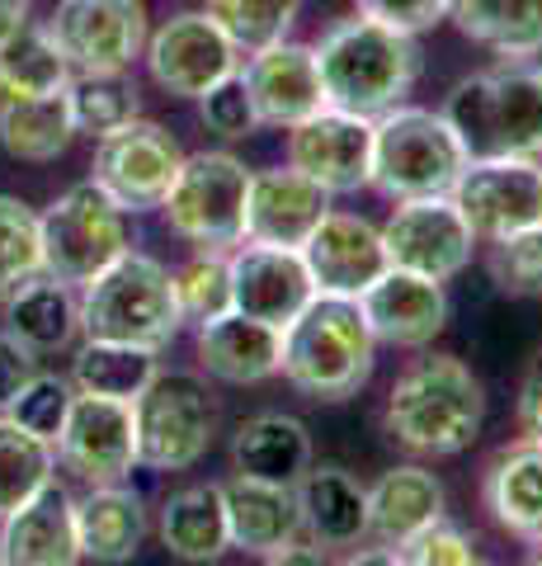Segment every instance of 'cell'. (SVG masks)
I'll use <instances>...</instances> for the list:
<instances>
[{
  "label": "cell",
  "instance_id": "cell-13",
  "mask_svg": "<svg viewBox=\"0 0 542 566\" xmlns=\"http://www.w3.org/2000/svg\"><path fill=\"white\" fill-rule=\"evenodd\" d=\"M382 245H387V264L396 270L448 283L471 264L477 237L463 222L458 203L448 193H434V199H401L382 227Z\"/></svg>",
  "mask_w": 542,
  "mask_h": 566
},
{
  "label": "cell",
  "instance_id": "cell-40",
  "mask_svg": "<svg viewBox=\"0 0 542 566\" xmlns=\"http://www.w3.org/2000/svg\"><path fill=\"white\" fill-rule=\"evenodd\" d=\"M174 293H180L184 322H213V316L232 312V264H226V251H199L174 274Z\"/></svg>",
  "mask_w": 542,
  "mask_h": 566
},
{
  "label": "cell",
  "instance_id": "cell-42",
  "mask_svg": "<svg viewBox=\"0 0 542 566\" xmlns=\"http://www.w3.org/2000/svg\"><path fill=\"white\" fill-rule=\"evenodd\" d=\"M491 279L514 297H542V222L491 241Z\"/></svg>",
  "mask_w": 542,
  "mask_h": 566
},
{
  "label": "cell",
  "instance_id": "cell-33",
  "mask_svg": "<svg viewBox=\"0 0 542 566\" xmlns=\"http://www.w3.org/2000/svg\"><path fill=\"white\" fill-rule=\"evenodd\" d=\"M448 14L471 43L500 57H538L542 52V0H448Z\"/></svg>",
  "mask_w": 542,
  "mask_h": 566
},
{
  "label": "cell",
  "instance_id": "cell-5",
  "mask_svg": "<svg viewBox=\"0 0 542 566\" xmlns=\"http://www.w3.org/2000/svg\"><path fill=\"white\" fill-rule=\"evenodd\" d=\"M467 166V151L453 123L434 109L396 104V109L373 118V166L369 185L387 193L392 203L401 199H434L458 185Z\"/></svg>",
  "mask_w": 542,
  "mask_h": 566
},
{
  "label": "cell",
  "instance_id": "cell-37",
  "mask_svg": "<svg viewBox=\"0 0 542 566\" xmlns=\"http://www.w3.org/2000/svg\"><path fill=\"white\" fill-rule=\"evenodd\" d=\"M203 14L213 20L236 52H259L278 39H288V29L302 14V0H203Z\"/></svg>",
  "mask_w": 542,
  "mask_h": 566
},
{
  "label": "cell",
  "instance_id": "cell-23",
  "mask_svg": "<svg viewBox=\"0 0 542 566\" xmlns=\"http://www.w3.org/2000/svg\"><path fill=\"white\" fill-rule=\"evenodd\" d=\"M226 505V534L232 547H246L255 557H269L274 547L302 534V505H297V486L259 482V476H232L222 486Z\"/></svg>",
  "mask_w": 542,
  "mask_h": 566
},
{
  "label": "cell",
  "instance_id": "cell-7",
  "mask_svg": "<svg viewBox=\"0 0 542 566\" xmlns=\"http://www.w3.org/2000/svg\"><path fill=\"white\" fill-rule=\"evenodd\" d=\"M246 193L251 170L232 151H194L166 193V222L199 251H236L246 241Z\"/></svg>",
  "mask_w": 542,
  "mask_h": 566
},
{
  "label": "cell",
  "instance_id": "cell-18",
  "mask_svg": "<svg viewBox=\"0 0 542 566\" xmlns=\"http://www.w3.org/2000/svg\"><path fill=\"white\" fill-rule=\"evenodd\" d=\"M226 264H232V307L265 326L284 331L293 316L317 297L311 274L302 264V251H288V245L251 241L226 255Z\"/></svg>",
  "mask_w": 542,
  "mask_h": 566
},
{
  "label": "cell",
  "instance_id": "cell-30",
  "mask_svg": "<svg viewBox=\"0 0 542 566\" xmlns=\"http://www.w3.org/2000/svg\"><path fill=\"white\" fill-rule=\"evenodd\" d=\"M232 463L241 476H259V482L297 486L302 472L311 468V434L297 416H255L236 430Z\"/></svg>",
  "mask_w": 542,
  "mask_h": 566
},
{
  "label": "cell",
  "instance_id": "cell-39",
  "mask_svg": "<svg viewBox=\"0 0 542 566\" xmlns=\"http://www.w3.org/2000/svg\"><path fill=\"white\" fill-rule=\"evenodd\" d=\"M66 95H72L76 133L85 137H104L137 118V95L124 85V76H72Z\"/></svg>",
  "mask_w": 542,
  "mask_h": 566
},
{
  "label": "cell",
  "instance_id": "cell-20",
  "mask_svg": "<svg viewBox=\"0 0 542 566\" xmlns=\"http://www.w3.org/2000/svg\"><path fill=\"white\" fill-rule=\"evenodd\" d=\"M302 264L311 289L330 297H359L369 283L387 270V245L369 218L354 212H326L317 232L302 241Z\"/></svg>",
  "mask_w": 542,
  "mask_h": 566
},
{
  "label": "cell",
  "instance_id": "cell-36",
  "mask_svg": "<svg viewBox=\"0 0 542 566\" xmlns=\"http://www.w3.org/2000/svg\"><path fill=\"white\" fill-rule=\"evenodd\" d=\"M52 472H57V453H52L47 439L20 430L0 411V515H10L33 491H43Z\"/></svg>",
  "mask_w": 542,
  "mask_h": 566
},
{
  "label": "cell",
  "instance_id": "cell-41",
  "mask_svg": "<svg viewBox=\"0 0 542 566\" xmlns=\"http://www.w3.org/2000/svg\"><path fill=\"white\" fill-rule=\"evenodd\" d=\"M72 397H76L72 378L33 374V378L20 387V397L6 406V416L20 424V430L47 439V444H57V434H62V424H66V411H72Z\"/></svg>",
  "mask_w": 542,
  "mask_h": 566
},
{
  "label": "cell",
  "instance_id": "cell-28",
  "mask_svg": "<svg viewBox=\"0 0 542 566\" xmlns=\"http://www.w3.org/2000/svg\"><path fill=\"white\" fill-rule=\"evenodd\" d=\"M6 331L20 340L24 349L57 354L81 335V297L72 293V283L52 279V274H33L6 297Z\"/></svg>",
  "mask_w": 542,
  "mask_h": 566
},
{
  "label": "cell",
  "instance_id": "cell-10",
  "mask_svg": "<svg viewBox=\"0 0 542 566\" xmlns=\"http://www.w3.org/2000/svg\"><path fill=\"white\" fill-rule=\"evenodd\" d=\"M47 33L72 76H124L151 39L142 0H57Z\"/></svg>",
  "mask_w": 542,
  "mask_h": 566
},
{
  "label": "cell",
  "instance_id": "cell-44",
  "mask_svg": "<svg viewBox=\"0 0 542 566\" xmlns=\"http://www.w3.org/2000/svg\"><path fill=\"white\" fill-rule=\"evenodd\" d=\"M396 562H411V566H471L481 557H477V547H471V538L463 534V528L434 520V524L419 528L415 538H406L396 547Z\"/></svg>",
  "mask_w": 542,
  "mask_h": 566
},
{
  "label": "cell",
  "instance_id": "cell-46",
  "mask_svg": "<svg viewBox=\"0 0 542 566\" xmlns=\"http://www.w3.org/2000/svg\"><path fill=\"white\" fill-rule=\"evenodd\" d=\"M39 374V354L24 349L10 331H0V411L20 397V387Z\"/></svg>",
  "mask_w": 542,
  "mask_h": 566
},
{
  "label": "cell",
  "instance_id": "cell-4",
  "mask_svg": "<svg viewBox=\"0 0 542 566\" xmlns=\"http://www.w3.org/2000/svg\"><path fill=\"white\" fill-rule=\"evenodd\" d=\"M180 293L174 274L142 251H124L81 293V331L91 340H118L161 354L180 335Z\"/></svg>",
  "mask_w": 542,
  "mask_h": 566
},
{
  "label": "cell",
  "instance_id": "cell-22",
  "mask_svg": "<svg viewBox=\"0 0 542 566\" xmlns=\"http://www.w3.org/2000/svg\"><path fill=\"white\" fill-rule=\"evenodd\" d=\"M0 562L10 566H72L76 547V501L57 486V476L33 491L24 505L0 515Z\"/></svg>",
  "mask_w": 542,
  "mask_h": 566
},
{
  "label": "cell",
  "instance_id": "cell-9",
  "mask_svg": "<svg viewBox=\"0 0 542 566\" xmlns=\"http://www.w3.org/2000/svg\"><path fill=\"white\" fill-rule=\"evenodd\" d=\"M137 424V463L156 472L194 468L213 444L217 411L194 374H156L142 397L132 401Z\"/></svg>",
  "mask_w": 542,
  "mask_h": 566
},
{
  "label": "cell",
  "instance_id": "cell-14",
  "mask_svg": "<svg viewBox=\"0 0 542 566\" xmlns=\"http://www.w3.org/2000/svg\"><path fill=\"white\" fill-rule=\"evenodd\" d=\"M57 458L66 472H76L81 482L104 486V482H124L137 468V424H132V401L114 397H91L76 392L66 424L57 434Z\"/></svg>",
  "mask_w": 542,
  "mask_h": 566
},
{
  "label": "cell",
  "instance_id": "cell-8",
  "mask_svg": "<svg viewBox=\"0 0 542 566\" xmlns=\"http://www.w3.org/2000/svg\"><path fill=\"white\" fill-rule=\"evenodd\" d=\"M43 232V274L62 279V283H91L99 270L132 251V222L128 208H118L109 193L95 180H85L76 189H66L39 218Z\"/></svg>",
  "mask_w": 542,
  "mask_h": 566
},
{
  "label": "cell",
  "instance_id": "cell-24",
  "mask_svg": "<svg viewBox=\"0 0 542 566\" xmlns=\"http://www.w3.org/2000/svg\"><path fill=\"white\" fill-rule=\"evenodd\" d=\"M199 364L208 378L246 387L278 374V326L255 322L246 312H222L199 322Z\"/></svg>",
  "mask_w": 542,
  "mask_h": 566
},
{
  "label": "cell",
  "instance_id": "cell-26",
  "mask_svg": "<svg viewBox=\"0 0 542 566\" xmlns=\"http://www.w3.org/2000/svg\"><path fill=\"white\" fill-rule=\"evenodd\" d=\"M302 534L321 547H359L369 538V491L344 468H307L297 482Z\"/></svg>",
  "mask_w": 542,
  "mask_h": 566
},
{
  "label": "cell",
  "instance_id": "cell-32",
  "mask_svg": "<svg viewBox=\"0 0 542 566\" xmlns=\"http://www.w3.org/2000/svg\"><path fill=\"white\" fill-rule=\"evenodd\" d=\"M161 543H166V553L180 562H217L226 547H232L222 486L208 482V486L174 491L161 510Z\"/></svg>",
  "mask_w": 542,
  "mask_h": 566
},
{
  "label": "cell",
  "instance_id": "cell-34",
  "mask_svg": "<svg viewBox=\"0 0 542 566\" xmlns=\"http://www.w3.org/2000/svg\"><path fill=\"white\" fill-rule=\"evenodd\" d=\"M161 374L156 368V349L118 345V340H91L76 349L72 359V387L91 397H114V401H137L142 387Z\"/></svg>",
  "mask_w": 542,
  "mask_h": 566
},
{
  "label": "cell",
  "instance_id": "cell-17",
  "mask_svg": "<svg viewBox=\"0 0 542 566\" xmlns=\"http://www.w3.org/2000/svg\"><path fill=\"white\" fill-rule=\"evenodd\" d=\"M241 81H246V91H251L259 128H293V123H302L317 109H326L317 52H311L307 43L278 39L269 48L251 52Z\"/></svg>",
  "mask_w": 542,
  "mask_h": 566
},
{
  "label": "cell",
  "instance_id": "cell-45",
  "mask_svg": "<svg viewBox=\"0 0 542 566\" xmlns=\"http://www.w3.org/2000/svg\"><path fill=\"white\" fill-rule=\"evenodd\" d=\"M359 14L401 33H425L448 14V0H359Z\"/></svg>",
  "mask_w": 542,
  "mask_h": 566
},
{
  "label": "cell",
  "instance_id": "cell-1",
  "mask_svg": "<svg viewBox=\"0 0 542 566\" xmlns=\"http://www.w3.org/2000/svg\"><path fill=\"white\" fill-rule=\"evenodd\" d=\"M378 340L359 297L317 293L278 331V374L311 401H349L373 378Z\"/></svg>",
  "mask_w": 542,
  "mask_h": 566
},
{
  "label": "cell",
  "instance_id": "cell-15",
  "mask_svg": "<svg viewBox=\"0 0 542 566\" xmlns=\"http://www.w3.org/2000/svg\"><path fill=\"white\" fill-rule=\"evenodd\" d=\"M142 52H147L151 81L174 99H199L208 85L232 76L241 62L232 39H226L203 10H184V14H174V20H166L147 39Z\"/></svg>",
  "mask_w": 542,
  "mask_h": 566
},
{
  "label": "cell",
  "instance_id": "cell-49",
  "mask_svg": "<svg viewBox=\"0 0 542 566\" xmlns=\"http://www.w3.org/2000/svg\"><path fill=\"white\" fill-rule=\"evenodd\" d=\"M29 24V0H0V43Z\"/></svg>",
  "mask_w": 542,
  "mask_h": 566
},
{
  "label": "cell",
  "instance_id": "cell-19",
  "mask_svg": "<svg viewBox=\"0 0 542 566\" xmlns=\"http://www.w3.org/2000/svg\"><path fill=\"white\" fill-rule=\"evenodd\" d=\"M359 307L369 316L373 340L396 349H419L448 326V293L439 279L411 274L387 264L369 289L359 293Z\"/></svg>",
  "mask_w": 542,
  "mask_h": 566
},
{
  "label": "cell",
  "instance_id": "cell-47",
  "mask_svg": "<svg viewBox=\"0 0 542 566\" xmlns=\"http://www.w3.org/2000/svg\"><path fill=\"white\" fill-rule=\"evenodd\" d=\"M519 434L542 444V359L529 368V378L519 387Z\"/></svg>",
  "mask_w": 542,
  "mask_h": 566
},
{
  "label": "cell",
  "instance_id": "cell-43",
  "mask_svg": "<svg viewBox=\"0 0 542 566\" xmlns=\"http://www.w3.org/2000/svg\"><path fill=\"white\" fill-rule=\"evenodd\" d=\"M199 114L208 123V133H217V137H251L259 128L251 91H246V81H241V66L199 95Z\"/></svg>",
  "mask_w": 542,
  "mask_h": 566
},
{
  "label": "cell",
  "instance_id": "cell-12",
  "mask_svg": "<svg viewBox=\"0 0 542 566\" xmlns=\"http://www.w3.org/2000/svg\"><path fill=\"white\" fill-rule=\"evenodd\" d=\"M477 241H500L542 222V166L533 156H477L448 189Z\"/></svg>",
  "mask_w": 542,
  "mask_h": 566
},
{
  "label": "cell",
  "instance_id": "cell-31",
  "mask_svg": "<svg viewBox=\"0 0 542 566\" xmlns=\"http://www.w3.org/2000/svg\"><path fill=\"white\" fill-rule=\"evenodd\" d=\"M76 142V118H72V95L52 91L33 99H0V147L14 161H57V156Z\"/></svg>",
  "mask_w": 542,
  "mask_h": 566
},
{
  "label": "cell",
  "instance_id": "cell-48",
  "mask_svg": "<svg viewBox=\"0 0 542 566\" xmlns=\"http://www.w3.org/2000/svg\"><path fill=\"white\" fill-rule=\"evenodd\" d=\"M269 562H278V566H321L326 562V547L321 543H302V534H297L284 547H274Z\"/></svg>",
  "mask_w": 542,
  "mask_h": 566
},
{
  "label": "cell",
  "instance_id": "cell-38",
  "mask_svg": "<svg viewBox=\"0 0 542 566\" xmlns=\"http://www.w3.org/2000/svg\"><path fill=\"white\" fill-rule=\"evenodd\" d=\"M33 274H43L39 212L20 199H10V193H0V297H10Z\"/></svg>",
  "mask_w": 542,
  "mask_h": 566
},
{
  "label": "cell",
  "instance_id": "cell-16",
  "mask_svg": "<svg viewBox=\"0 0 542 566\" xmlns=\"http://www.w3.org/2000/svg\"><path fill=\"white\" fill-rule=\"evenodd\" d=\"M288 166L311 175L330 193L363 189L373 166V118L326 104V109L288 128Z\"/></svg>",
  "mask_w": 542,
  "mask_h": 566
},
{
  "label": "cell",
  "instance_id": "cell-35",
  "mask_svg": "<svg viewBox=\"0 0 542 566\" xmlns=\"http://www.w3.org/2000/svg\"><path fill=\"white\" fill-rule=\"evenodd\" d=\"M72 85V66L57 52L47 29L24 24L0 43V99H33Z\"/></svg>",
  "mask_w": 542,
  "mask_h": 566
},
{
  "label": "cell",
  "instance_id": "cell-11",
  "mask_svg": "<svg viewBox=\"0 0 542 566\" xmlns=\"http://www.w3.org/2000/svg\"><path fill=\"white\" fill-rule=\"evenodd\" d=\"M180 142H174L161 123L151 118H128L124 128L104 133L91 161V180L109 193L118 208L128 212H151L166 203V193L180 175Z\"/></svg>",
  "mask_w": 542,
  "mask_h": 566
},
{
  "label": "cell",
  "instance_id": "cell-21",
  "mask_svg": "<svg viewBox=\"0 0 542 566\" xmlns=\"http://www.w3.org/2000/svg\"><path fill=\"white\" fill-rule=\"evenodd\" d=\"M330 212V189H321L311 175L278 166V170H251L246 193V241L259 245H288L302 251V241L317 232V222Z\"/></svg>",
  "mask_w": 542,
  "mask_h": 566
},
{
  "label": "cell",
  "instance_id": "cell-27",
  "mask_svg": "<svg viewBox=\"0 0 542 566\" xmlns=\"http://www.w3.org/2000/svg\"><path fill=\"white\" fill-rule=\"evenodd\" d=\"M444 520V486L439 476L425 468H392L382 472V482L369 491V538L378 547H396L415 538L425 524Z\"/></svg>",
  "mask_w": 542,
  "mask_h": 566
},
{
  "label": "cell",
  "instance_id": "cell-29",
  "mask_svg": "<svg viewBox=\"0 0 542 566\" xmlns=\"http://www.w3.org/2000/svg\"><path fill=\"white\" fill-rule=\"evenodd\" d=\"M486 510L491 520L523 543L542 538V444L519 439L486 472Z\"/></svg>",
  "mask_w": 542,
  "mask_h": 566
},
{
  "label": "cell",
  "instance_id": "cell-25",
  "mask_svg": "<svg viewBox=\"0 0 542 566\" xmlns=\"http://www.w3.org/2000/svg\"><path fill=\"white\" fill-rule=\"evenodd\" d=\"M142 538H147V505H142V495L128 491L124 482L91 486V495L76 501L81 562H99V566L132 562Z\"/></svg>",
  "mask_w": 542,
  "mask_h": 566
},
{
  "label": "cell",
  "instance_id": "cell-3",
  "mask_svg": "<svg viewBox=\"0 0 542 566\" xmlns=\"http://www.w3.org/2000/svg\"><path fill=\"white\" fill-rule=\"evenodd\" d=\"M481 420L486 387L453 354H434V359H419L411 374H401L382 411V424L401 449L434 458L463 453L481 434Z\"/></svg>",
  "mask_w": 542,
  "mask_h": 566
},
{
  "label": "cell",
  "instance_id": "cell-6",
  "mask_svg": "<svg viewBox=\"0 0 542 566\" xmlns=\"http://www.w3.org/2000/svg\"><path fill=\"white\" fill-rule=\"evenodd\" d=\"M458 133L467 161L477 156L542 151V76L538 71H486L453 85L439 109Z\"/></svg>",
  "mask_w": 542,
  "mask_h": 566
},
{
  "label": "cell",
  "instance_id": "cell-2",
  "mask_svg": "<svg viewBox=\"0 0 542 566\" xmlns=\"http://www.w3.org/2000/svg\"><path fill=\"white\" fill-rule=\"evenodd\" d=\"M311 52H317L326 104L363 118H378L396 109V104H406L411 85L419 76L415 33L387 29L369 20V14L330 24Z\"/></svg>",
  "mask_w": 542,
  "mask_h": 566
}]
</instances>
